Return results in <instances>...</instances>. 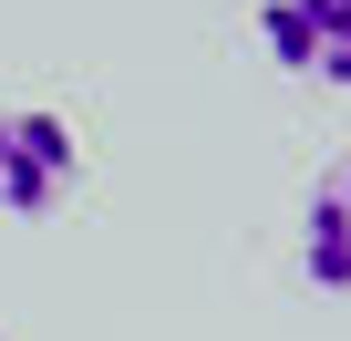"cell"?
<instances>
[{"label":"cell","instance_id":"6da1fadb","mask_svg":"<svg viewBox=\"0 0 351 341\" xmlns=\"http://www.w3.org/2000/svg\"><path fill=\"white\" fill-rule=\"evenodd\" d=\"M83 176V145L62 114L21 104V114H0V217H52Z\"/></svg>","mask_w":351,"mask_h":341},{"label":"cell","instance_id":"7a4b0ae2","mask_svg":"<svg viewBox=\"0 0 351 341\" xmlns=\"http://www.w3.org/2000/svg\"><path fill=\"white\" fill-rule=\"evenodd\" d=\"M258 42L310 83H351V0H258Z\"/></svg>","mask_w":351,"mask_h":341},{"label":"cell","instance_id":"3957f363","mask_svg":"<svg viewBox=\"0 0 351 341\" xmlns=\"http://www.w3.org/2000/svg\"><path fill=\"white\" fill-rule=\"evenodd\" d=\"M300 269L320 290H351V165H330L300 207Z\"/></svg>","mask_w":351,"mask_h":341}]
</instances>
